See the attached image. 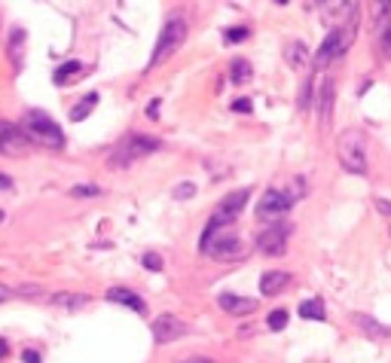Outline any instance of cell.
Returning <instances> with one entry per match:
<instances>
[{"instance_id":"obj_1","label":"cell","mask_w":391,"mask_h":363,"mask_svg":"<svg viewBox=\"0 0 391 363\" xmlns=\"http://www.w3.org/2000/svg\"><path fill=\"white\" fill-rule=\"evenodd\" d=\"M357 19H361V13H348L343 22L334 24V28L327 31V37L321 40V46H318V52H315V73L324 71L330 62H336V58H343L348 49H352L355 43V34H357Z\"/></svg>"},{"instance_id":"obj_2","label":"cell","mask_w":391,"mask_h":363,"mask_svg":"<svg viewBox=\"0 0 391 363\" xmlns=\"http://www.w3.org/2000/svg\"><path fill=\"white\" fill-rule=\"evenodd\" d=\"M199 248H202L205 257L220 259V263H236V259H242L248 253L245 241L232 232V226H214V223L205 226Z\"/></svg>"},{"instance_id":"obj_3","label":"cell","mask_w":391,"mask_h":363,"mask_svg":"<svg viewBox=\"0 0 391 363\" xmlns=\"http://www.w3.org/2000/svg\"><path fill=\"white\" fill-rule=\"evenodd\" d=\"M184 40H187V19H184V13H171L169 19H165L162 31H159V40H156V49H153V55H150L147 71H153V67H159L162 62H169V58L178 52L180 46H184Z\"/></svg>"},{"instance_id":"obj_4","label":"cell","mask_w":391,"mask_h":363,"mask_svg":"<svg viewBox=\"0 0 391 363\" xmlns=\"http://www.w3.org/2000/svg\"><path fill=\"white\" fill-rule=\"evenodd\" d=\"M19 129L24 131V138L37 147H46V150H62L64 147V131L55 120H49L43 111H31L28 116L22 120Z\"/></svg>"},{"instance_id":"obj_5","label":"cell","mask_w":391,"mask_h":363,"mask_svg":"<svg viewBox=\"0 0 391 363\" xmlns=\"http://www.w3.org/2000/svg\"><path fill=\"white\" fill-rule=\"evenodd\" d=\"M159 147H162V143H159V138H153V134H126V138L113 147L107 165H111V168H126L131 162H138V159L156 153Z\"/></svg>"},{"instance_id":"obj_6","label":"cell","mask_w":391,"mask_h":363,"mask_svg":"<svg viewBox=\"0 0 391 363\" xmlns=\"http://www.w3.org/2000/svg\"><path fill=\"white\" fill-rule=\"evenodd\" d=\"M336 150H339V165L348 174H367V141H364V131L346 129L339 134Z\"/></svg>"},{"instance_id":"obj_7","label":"cell","mask_w":391,"mask_h":363,"mask_svg":"<svg viewBox=\"0 0 391 363\" xmlns=\"http://www.w3.org/2000/svg\"><path fill=\"white\" fill-rule=\"evenodd\" d=\"M248 199H251V190H236V192H227V196L220 199V205L214 208V214H211V220L208 223H214V226H232L242 217V211L248 205Z\"/></svg>"},{"instance_id":"obj_8","label":"cell","mask_w":391,"mask_h":363,"mask_svg":"<svg viewBox=\"0 0 391 363\" xmlns=\"http://www.w3.org/2000/svg\"><path fill=\"white\" fill-rule=\"evenodd\" d=\"M290 226L287 223H272L269 229H263L257 235V250L266 253V257H281L287 250V241H290Z\"/></svg>"},{"instance_id":"obj_9","label":"cell","mask_w":391,"mask_h":363,"mask_svg":"<svg viewBox=\"0 0 391 363\" xmlns=\"http://www.w3.org/2000/svg\"><path fill=\"white\" fill-rule=\"evenodd\" d=\"M334 98H336V83H334V77H324V80H321V86L315 89V120H318V129H321V131H327V129H330Z\"/></svg>"},{"instance_id":"obj_10","label":"cell","mask_w":391,"mask_h":363,"mask_svg":"<svg viewBox=\"0 0 391 363\" xmlns=\"http://www.w3.org/2000/svg\"><path fill=\"white\" fill-rule=\"evenodd\" d=\"M290 205H294V199L285 190H266L260 205H257V217L260 220H278V217H285L290 211Z\"/></svg>"},{"instance_id":"obj_11","label":"cell","mask_w":391,"mask_h":363,"mask_svg":"<svg viewBox=\"0 0 391 363\" xmlns=\"http://www.w3.org/2000/svg\"><path fill=\"white\" fill-rule=\"evenodd\" d=\"M31 150V141L24 138V131L13 122L0 120V153L3 156H24Z\"/></svg>"},{"instance_id":"obj_12","label":"cell","mask_w":391,"mask_h":363,"mask_svg":"<svg viewBox=\"0 0 391 363\" xmlns=\"http://www.w3.org/2000/svg\"><path fill=\"white\" fill-rule=\"evenodd\" d=\"M180 336H187V324L174 315H159L153 320V339L159 345H169V342H178Z\"/></svg>"},{"instance_id":"obj_13","label":"cell","mask_w":391,"mask_h":363,"mask_svg":"<svg viewBox=\"0 0 391 363\" xmlns=\"http://www.w3.org/2000/svg\"><path fill=\"white\" fill-rule=\"evenodd\" d=\"M287 284H290V275L272 269V272H263V278H260V293L263 297H278V293L287 290Z\"/></svg>"},{"instance_id":"obj_14","label":"cell","mask_w":391,"mask_h":363,"mask_svg":"<svg viewBox=\"0 0 391 363\" xmlns=\"http://www.w3.org/2000/svg\"><path fill=\"white\" fill-rule=\"evenodd\" d=\"M107 299H111V302H120V306L138 311V315H144V311H147V302L141 299L135 290H126V287H111V290H107Z\"/></svg>"},{"instance_id":"obj_15","label":"cell","mask_w":391,"mask_h":363,"mask_svg":"<svg viewBox=\"0 0 391 363\" xmlns=\"http://www.w3.org/2000/svg\"><path fill=\"white\" fill-rule=\"evenodd\" d=\"M218 306L223 311H229V315H251V311L257 308L254 299H245V297H232V293H220Z\"/></svg>"},{"instance_id":"obj_16","label":"cell","mask_w":391,"mask_h":363,"mask_svg":"<svg viewBox=\"0 0 391 363\" xmlns=\"http://www.w3.org/2000/svg\"><path fill=\"white\" fill-rule=\"evenodd\" d=\"M49 306L77 311V308H86L89 306V297H86V293H68V290H62V293H52V297H49Z\"/></svg>"},{"instance_id":"obj_17","label":"cell","mask_w":391,"mask_h":363,"mask_svg":"<svg viewBox=\"0 0 391 363\" xmlns=\"http://www.w3.org/2000/svg\"><path fill=\"white\" fill-rule=\"evenodd\" d=\"M352 320L357 327H361L367 336H376V339H388L391 336V327H385V324H379V320H373V318H367V315H352Z\"/></svg>"},{"instance_id":"obj_18","label":"cell","mask_w":391,"mask_h":363,"mask_svg":"<svg viewBox=\"0 0 391 363\" xmlns=\"http://www.w3.org/2000/svg\"><path fill=\"white\" fill-rule=\"evenodd\" d=\"M285 62L290 67H303L306 62H309V49H306L303 40H290V43L285 46Z\"/></svg>"},{"instance_id":"obj_19","label":"cell","mask_w":391,"mask_h":363,"mask_svg":"<svg viewBox=\"0 0 391 363\" xmlns=\"http://www.w3.org/2000/svg\"><path fill=\"white\" fill-rule=\"evenodd\" d=\"M83 71H86V64H83V62H64V64L52 73V80L58 83V86H64V83H73L77 77H83Z\"/></svg>"},{"instance_id":"obj_20","label":"cell","mask_w":391,"mask_h":363,"mask_svg":"<svg viewBox=\"0 0 391 363\" xmlns=\"http://www.w3.org/2000/svg\"><path fill=\"white\" fill-rule=\"evenodd\" d=\"M10 62L15 64V71H19L22 62H24V31L22 28L10 31Z\"/></svg>"},{"instance_id":"obj_21","label":"cell","mask_w":391,"mask_h":363,"mask_svg":"<svg viewBox=\"0 0 391 363\" xmlns=\"http://www.w3.org/2000/svg\"><path fill=\"white\" fill-rule=\"evenodd\" d=\"M299 318L306 320H324L327 315H324V302L321 299H306L303 306H299Z\"/></svg>"},{"instance_id":"obj_22","label":"cell","mask_w":391,"mask_h":363,"mask_svg":"<svg viewBox=\"0 0 391 363\" xmlns=\"http://www.w3.org/2000/svg\"><path fill=\"white\" fill-rule=\"evenodd\" d=\"M251 64L245 62V58H236V62H232V83H236V86H242V83H248L251 80Z\"/></svg>"},{"instance_id":"obj_23","label":"cell","mask_w":391,"mask_h":363,"mask_svg":"<svg viewBox=\"0 0 391 363\" xmlns=\"http://www.w3.org/2000/svg\"><path fill=\"white\" fill-rule=\"evenodd\" d=\"M95 104H98V95H95V92H92V95H89L86 101H80V104H77V107H73V111H71V120H73V122L86 120V116H89V111H92Z\"/></svg>"},{"instance_id":"obj_24","label":"cell","mask_w":391,"mask_h":363,"mask_svg":"<svg viewBox=\"0 0 391 363\" xmlns=\"http://www.w3.org/2000/svg\"><path fill=\"white\" fill-rule=\"evenodd\" d=\"M266 324H269V330H276V333L285 330V327H287V311L285 308H276L269 318H266Z\"/></svg>"},{"instance_id":"obj_25","label":"cell","mask_w":391,"mask_h":363,"mask_svg":"<svg viewBox=\"0 0 391 363\" xmlns=\"http://www.w3.org/2000/svg\"><path fill=\"white\" fill-rule=\"evenodd\" d=\"M379 52H382V58L391 62V28H385V24H382V31H379Z\"/></svg>"},{"instance_id":"obj_26","label":"cell","mask_w":391,"mask_h":363,"mask_svg":"<svg viewBox=\"0 0 391 363\" xmlns=\"http://www.w3.org/2000/svg\"><path fill=\"white\" fill-rule=\"evenodd\" d=\"M178 201H187V199H193L196 196V183H190V180H184V183H178V190L171 192Z\"/></svg>"},{"instance_id":"obj_27","label":"cell","mask_w":391,"mask_h":363,"mask_svg":"<svg viewBox=\"0 0 391 363\" xmlns=\"http://www.w3.org/2000/svg\"><path fill=\"white\" fill-rule=\"evenodd\" d=\"M376 22H382L385 28H391V0H379L376 3Z\"/></svg>"},{"instance_id":"obj_28","label":"cell","mask_w":391,"mask_h":363,"mask_svg":"<svg viewBox=\"0 0 391 363\" xmlns=\"http://www.w3.org/2000/svg\"><path fill=\"white\" fill-rule=\"evenodd\" d=\"M73 196H101V187H95V183H80V187L71 190Z\"/></svg>"},{"instance_id":"obj_29","label":"cell","mask_w":391,"mask_h":363,"mask_svg":"<svg viewBox=\"0 0 391 363\" xmlns=\"http://www.w3.org/2000/svg\"><path fill=\"white\" fill-rule=\"evenodd\" d=\"M245 37H248V28H245V24H239V28H229V31H227V40H229V43H242Z\"/></svg>"},{"instance_id":"obj_30","label":"cell","mask_w":391,"mask_h":363,"mask_svg":"<svg viewBox=\"0 0 391 363\" xmlns=\"http://www.w3.org/2000/svg\"><path fill=\"white\" fill-rule=\"evenodd\" d=\"M144 266L153 269V272H159V269H162V257H159V253H144Z\"/></svg>"},{"instance_id":"obj_31","label":"cell","mask_w":391,"mask_h":363,"mask_svg":"<svg viewBox=\"0 0 391 363\" xmlns=\"http://www.w3.org/2000/svg\"><path fill=\"white\" fill-rule=\"evenodd\" d=\"M251 101H248V98H236V101H232V111H236V113H251Z\"/></svg>"},{"instance_id":"obj_32","label":"cell","mask_w":391,"mask_h":363,"mask_svg":"<svg viewBox=\"0 0 391 363\" xmlns=\"http://www.w3.org/2000/svg\"><path fill=\"white\" fill-rule=\"evenodd\" d=\"M147 116H150V120H156V116H159V101H150V107H147Z\"/></svg>"},{"instance_id":"obj_33","label":"cell","mask_w":391,"mask_h":363,"mask_svg":"<svg viewBox=\"0 0 391 363\" xmlns=\"http://www.w3.org/2000/svg\"><path fill=\"white\" fill-rule=\"evenodd\" d=\"M22 357H24V363H40V351H24Z\"/></svg>"},{"instance_id":"obj_34","label":"cell","mask_w":391,"mask_h":363,"mask_svg":"<svg viewBox=\"0 0 391 363\" xmlns=\"http://www.w3.org/2000/svg\"><path fill=\"white\" fill-rule=\"evenodd\" d=\"M376 208L382 211V214H388V217H391V201H385V199H379V201H376Z\"/></svg>"},{"instance_id":"obj_35","label":"cell","mask_w":391,"mask_h":363,"mask_svg":"<svg viewBox=\"0 0 391 363\" xmlns=\"http://www.w3.org/2000/svg\"><path fill=\"white\" fill-rule=\"evenodd\" d=\"M10 297H13V290H10V287H6V284H0V302H6Z\"/></svg>"},{"instance_id":"obj_36","label":"cell","mask_w":391,"mask_h":363,"mask_svg":"<svg viewBox=\"0 0 391 363\" xmlns=\"http://www.w3.org/2000/svg\"><path fill=\"white\" fill-rule=\"evenodd\" d=\"M3 354H6V342L0 339V357H3Z\"/></svg>"},{"instance_id":"obj_37","label":"cell","mask_w":391,"mask_h":363,"mask_svg":"<svg viewBox=\"0 0 391 363\" xmlns=\"http://www.w3.org/2000/svg\"><path fill=\"white\" fill-rule=\"evenodd\" d=\"M190 363H208V360H190Z\"/></svg>"},{"instance_id":"obj_38","label":"cell","mask_w":391,"mask_h":363,"mask_svg":"<svg viewBox=\"0 0 391 363\" xmlns=\"http://www.w3.org/2000/svg\"><path fill=\"white\" fill-rule=\"evenodd\" d=\"M0 220H3V211H0Z\"/></svg>"},{"instance_id":"obj_39","label":"cell","mask_w":391,"mask_h":363,"mask_svg":"<svg viewBox=\"0 0 391 363\" xmlns=\"http://www.w3.org/2000/svg\"><path fill=\"white\" fill-rule=\"evenodd\" d=\"M315 3H324V0H315Z\"/></svg>"}]
</instances>
